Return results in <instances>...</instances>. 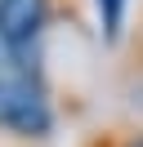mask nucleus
<instances>
[{
  "label": "nucleus",
  "mask_w": 143,
  "mask_h": 147,
  "mask_svg": "<svg viewBox=\"0 0 143 147\" xmlns=\"http://www.w3.org/2000/svg\"><path fill=\"white\" fill-rule=\"evenodd\" d=\"M0 129L18 138H45L54 129L49 98L27 71H0Z\"/></svg>",
  "instance_id": "1"
},
{
  "label": "nucleus",
  "mask_w": 143,
  "mask_h": 147,
  "mask_svg": "<svg viewBox=\"0 0 143 147\" xmlns=\"http://www.w3.org/2000/svg\"><path fill=\"white\" fill-rule=\"evenodd\" d=\"M54 18V0H0V49L22 54Z\"/></svg>",
  "instance_id": "2"
},
{
  "label": "nucleus",
  "mask_w": 143,
  "mask_h": 147,
  "mask_svg": "<svg viewBox=\"0 0 143 147\" xmlns=\"http://www.w3.org/2000/svg\"><path fill=\"white\" fill-rule=\"evenodd\" d=\"M98 9V27H103V40L116 45L121 40V27H125V0H94Z\"/></svg>",
  "instance_id": "3"
},
{
  "label": "nucleus",
  "mask_w": 143,
  "mask_h": 147,
  "mask_svg": "<svg viewBox=\"0 0 143 147\" xmlns=\"http://www.w3.org/2000/svg\"><path fill=\"white\" fill-rule=\"evenodd\" d=\"M130 147H143V138H134V143H130Z\"/></svg>",
  "instance_id": "4"
}]
</instances>
